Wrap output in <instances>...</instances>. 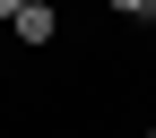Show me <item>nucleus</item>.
Wrapping results in <instances>:
<instances>
[{"label":"nucleus","mask_w":156,"mask_h":138,"mask_svg":"<svg viewBox=\"0 0 156 138\" xmlns=\"http://www.w3.org/2000/svg\"><path fill=\"white\" fill-rule=\"evenodd\" d=\"M9 26H17V43H52V9H44V0H26Z\"/></svg>","instance_id":"obj_1"},{"label":"nucleus","mask_w":156,"mask_h":138,"mask_svg":"<svg viewBox=\"0 0 156 138\" xmlns=\"http://www.w3.org/2000/svg\"><path fill=\"white\" fill-rule=\"evenodd\" d=\"M113 9H122V17H156V0H113Z\"/></svg>","instance_id":"obj_2"},{"label":"nucleus","mask_w":156,"mask_h":138,"mask_svg":"<svg viewBox=\"0 0 156 138\" xmlns=\"http://www.w3.org/2000/svg\"><path fill=\"white\" fill-rule=\"evenodd\" d=\"M17 9H26V0H0V17H17Z\"/></svg>","instance_id":"obj_3"},{"label":"nucleus","mask_w":156,"mask_h":138,"mask_svg":"<svg viewBox=\"0 0 156 138\" xmlns=\"http://www.w3.org/2000/svg\"><path fill=\"white\" fill-rule=\"evenodd\" d=\"M147 138H156V130H147Z\"/></svg>","instance_id":"obj_4"}]
</instances>
